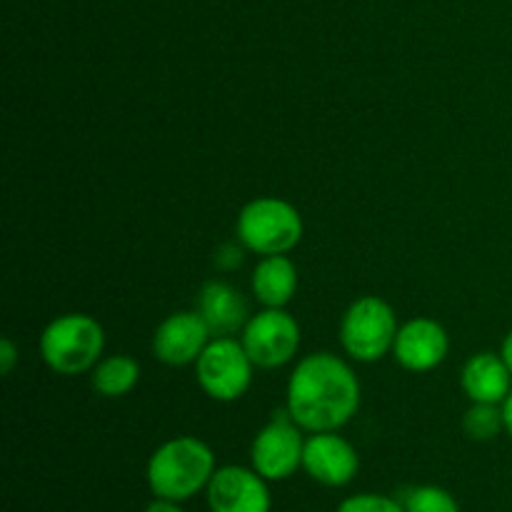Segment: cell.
<instances>
[{
  "label": "cell",
  "mask_w": 512,
  "mask_h": 512,
  "mask_svg": "<svg viewBox=\"0 0 512 512\" xmlns=\"http://www.w3.org/2000/svg\"><path fill=\"white\" fill-rule=\"evenodd\" d=\"M213 340L208 323L198 310H183V313H173L158 325L153 335V355L165 365H180L198 363L203 350Z\"/></svg>",
  "instance_id": "cell-10"
},
{
  "label": "cell",
  "mask_w": 512,
  "mask_h": 512,
  "mask_svg": "<svg viewBox=\"0 0 512 512\" xmlns=\"http://www.w3.org/2000/svg\"><path fill=\"white\" fill-rule=\"evenodd\" d=\"M238 238L258 255H288L303 240V218L280 198L250 200L238 215Z\"/></svg>",
  "instance_id": "cell-4"
},
{
  "label": "cell",
  "mask_w": 512,
  "mask_h": 512,
  "mask_svg": "<svg viewBox=\"0 0 512 512\" xmlns=\"http://www.w3.org/2000/svg\"><path fill=\"white\" fill-rule=\"evenodd\" d=\"M405 512H460L458 500L438 485H420L403 498Z\"/></svg>",
  "instance_id": "cell-18"
},
{
  "label": "cell",
  "mask_w": 512,
  "mask_h": 512,
  "mask_svg": "<svg viewBox=\"0 0 512 512\" xmlns=\"http://www.w3.org/2000/svg\"><path fill=\"white\" fill-rule=\"evenodd\" d=\"M512 373L503 355L478 353L465 363L460 385L473 403L503 405L510 395Z\"/></svg>",
  "instance_id": "cell-14"
},
{
  "label": "cell",
  "mask_w": 512,
  "mask_h": 512,
  "mask_svg": "<svg viewBox=\"0 0 512 512\" xmlns=\"http://www.w3.org/2000/svg\"><path fill=\"white\" fill-rule=\"evenodd\" d=\"M463 430L470 440H493L505 430L503 420V405H488V403H473V408L465 413Z\"/></svg>",
  "instance_id": "cell-17"
},
{
  "label": "cell",
  "mask_w": 512,
  "mask_h": 512,
  "mask_svg": "<svg viewBox=\"0 0 512 512\" xmlns=\"http://www.w3.org/2000/svg\"><path fill=\"white\" fill-rule=\"evenodd\" d=\"M215 470L218 468L210 445L193 435H180L150 455L148 485L155 498L183 503L208 488Z\"/></svg>",
  "instance_id": "cell-2"
},
{
  "label": "cell",
  "mask_w": 512,
  "mask_h": 512,
  "mask_svg": "<svg viewBox=\"0 0 512 512\" xmlns=\"http://www.w3.org/2000/svg\"><path fill=\"white\" fill-rule=\"evenodd\" d=\"M360 383L343 358L333 353L305 355L288 383V415L305 433H335L355 418Z\"/></svg>",
  "instance_id": "cell-1"
},
{
  "label": "cell",
  "mask_w": 512,
  "mask_h": 512,
  "mask_svg": "<svg viewBox=\"0 0 512 512\" xmlns=\"http://www.w3.org/2000/svg\"><path fill=\"white\" fill-rule=\"evenodd\" d=\"M253 360L235 338H213L195 363L198 385L218 403H233L253 383Z\"/></svg>",
  "instance_id": "cell-6"
},
{
  "label": "cell",
  "mask_w": 512,
  "mask_h": 512,
  "mask_svg": "<svg viewBox=\"0 0 512 512\" xmlns=\"http://www.w3.org/2000/svg\"><path fill=\"white\" fill-rule=\"evenodd\" d=\"M198 313L208 323L213 338H233L250 320L248 300L223 280H210L198 295Z\"/></svg>",
  "instance_id": "cell-13"
},
{
  "label": "cell",
  "mask_w": 512,
  "mask_h": 512,
  "mask_svg": "<svg viewBox=\"0 0 512 512\" xmlns=\"http://www.w3.org/2000/svg\"><path fill=\"white\" fill-rule=\"evenodd\" d=\"M335 512H405V505L400 500L388 498V495L360 493L353 498H345Z\"/></svg>",
  "instance_id": "cell-19"
},
{
  "label": "cell",
  "mask_w": 512,
  "mask_h": 512,
  "mask_svg": "<svg viewBox=\"0 0 512 512\" xmlns=\"http://www.w3.org/2000/svg\"><path fill=\"white\" fill-rule=\"evenodd\" d=\"M240 343L248 350L255 368H280L298 355L300 325L285 308H265L263 313L250 315Z\"/></svg>",
  "instance_id": "cell-7"
},
{
  "label": "cell",
  "mask_w": 512,
  "mask_h": 512,
  "mask_svg": "<svg viewBox=\"0 0 512 512\" xmlns=\"http://www.w3.org/2000/svg\"><path fill=\"white\" fill-rule=\"evenodd\" d=\"M303 428L285 413H278L253 440L250 463L265 480H285L303 468Z\"/></svg>",
  "instance_id": "cell-8"
},
{
  "label": "cell",
  "mask_w": 512,
  "mask_h": 512,
  "mask_svg": "<svg viewBox=\"0 0 512 512\" xmlns=\"http://www.w3.org/2000/svg\"><path fill=\"white\" fill-rule=\"evenodd\" d=\"M450 338L438 320L415 318L400 325L393 355L410 373H428L448 358Z\"/></svg>",
  "instance_id": "cell-12"
},
{
  "label": "cell",
  "mask_w": 512,
  "mask_h": 512,
  "mask_svg": "<svg viewBox=\"0 0 512 512\" xmlns=\"http://www.w3.org/2000/svg\"><path fill=\"white\" fill-rule=\"evenodd\" d=\"M145 512H185L180 508V503H175V500H165V498H155L153 503L145 508Z\"/></svg>",
  "instance_id": "cell-22"
},
{
  "label": "cell",
  "mask_w": 512,
  "mask_h": 512,
  "mask_svg": "<svg viewBox=\"0 0 512 512\" xmlns=\"http://www.w3.org/2000/svg\"><path fill=\"white\" fill-rule=\"evenodd\" d=\"M395 310L383 298L365 295L348 308L340 323V345L360 363H378L393 350L398 335Z\"/></svg>",
  "instance_id": "cell-5"
},
{
  "label": "cell",
  "mask_w": 512,
  "mask_h": 512,
  "mask_svg": "<svg viewBox=\"0 0 512 512\" xmlns=\"http://www.w3.org/2000/svg\"><path fill=\"white\" fill-rule=\"evenodd\" d=\"M503 420H505V433L512 438V390L503 403Z\"/></svg>",
  "instance_id": "cell-23"
},
{
  "label": "cell",
  "mask_w": 512,
  "mask_h": 512,
  "mask_svg": "<svg viewBox=\"0 0 512 512\" xmlns=\"http://www.w3.org/2000/svg\"><path fill=\"white\" fill-rule=\"evenodd\" d=\"M210 512H270L268 480L255 468L223 465L205 488Z\"/></svg>",
  "instance_id": "cell-9"
},
{
  "label": "cell",
  "mask_w": 512,
  "mask_h": 512,
  "mask_svg": "<svg viewBox=\"0 0 512 512\" xmlns=\"http://www.w3.org/2000/svg\"><path fill=\"white\" fill-rule=\"evenodd\" d=\"M298 293V268L285 255H265L253 270V295L265 308H285Z\"/></svg>",
  "instance_id": "cell-15"
},
{
  "label": "cell",
  "mask_w": 512,
  "mask_h": 512,
  "mask_svg": "<svg viewBox=\"0 0 512 512\" xmlns=\"http://www.w3.org/2000/svg\"><path fill=\"white\" fill-rule=\"evenodd\" d=\"M140 363L130 355H110L93 368V388L103 398H123L138 385Z\"/></svg>",
  "instance_id": "cell-16"
},
{
  "label": "cell",
  "mask_w": 512,
  "mask_h": 512,
  "mask_svg": "<svg viewBox=\"0 0 512 512\" xmlns=\"http://www.w3.org/2000/svg\"><path fill=\"white\" fill-rule=\"evenodd\" d=\"M303 470L320 485L343 488L353 483L360 470V458L353 445L335 433H313L305 440Z\"/></svg>",
  "instance_id": "cell-11"
},
{
  "label": "cell",
  "mask_w": 512,
  "mask_h": 512,
  "mask_svg": "<svg viewBox=\"0 0 512 512\" xmlns=\"http://www.w3.org/2000/svg\"><path fill=\"white\" fill-rule=\"evenodd\" d=\"M15 365H18V348L10 338H3V343H0V370H3V375H10Z\"/></svg>",
  "instance_id": "cell-21"
},
{
  "label": "cell",
  "mask_w": 512,
  "mask_h": 512,
  "mask_svg": "<svg viewBox=\"0 0 512 512\" xmlns=\"http://www.w3.org/2000/svg\"><path fill=\"white\" fill-rule=\"evenodd\" d=\"M240 263H243V250H240L238 245H223V248L218 250L215 265H218L220 270H235Z\"/></svg>",
  "instance_id": "cell-20"
},
{
  "label": "cell",
  "mask_w": 512,
  "mask_h": 512,
  "mask_svg": "<svg viewBox=\"0 0 512 512\" xmlns=\"http://www.w3.org/2000/svg\"><path fill=\"white\" fill-rule=\"evenodd\" d=\"M500 355H503V360H505V363H508V368H510V373H512V330H510L508 335H505L503 350H500Z\"/></svg>",
  "instance_id": "cell-24"
},
{
  "label": "cell",
  "mask_w": 512,
  "mask_h": 512,
  "mask_svg": "<svg viewBox=\"0 0 512 512\" xmlns=\"http://www.w3.org/2000/svg\"><path fill=\"white\" fill-rule=\"evenodd\" d=\"M103 350V325L85 313L60 315L40 335V358L58 375L88 373L100 363Z\"/></svg>",
  "instance_id": "cell-3"
}]
</instances>
